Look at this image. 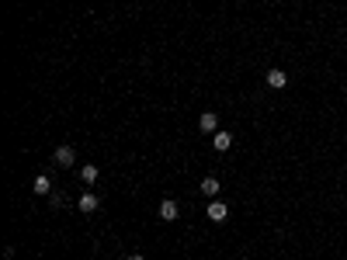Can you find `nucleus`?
I'll use <instances>...</instances> for the list:
<instances>
[{
    "label": "nucleus",
    "instance_id": "f257e3e1",
    "mask_svg": "<svg viewBox=\"0 0 347 260\" xmlns=\"http://www.w3.org/2000/svg\"><path fill=\"white\" fill-rule=\"evenodd\" d=\"M52 160H56L59 167H73V163H76V149H73V146H59Z\"/></svg>",
    "mask_w": 347,
    "mask_h": 260
},
{
    "label": "nucleus",
    "instance_id": "f03ea898",
    "mask_svg": "<svg viewBox=\"0 0 347 260\" xmlns=\"http://www.w3.org/2000/svg\"><path fill=\"white\" fill-rule=\"evenodd\" d=\"M205 215L212 219V222H226V219H229V208H226L222 201H215V198H212V205H208Z\"/></svg>",
    "mask_w": 347,
    "mask_h": 260
},
{
    "label": "nucleus",
    "instance_id": "7ed1b4c3",
    "mask_svg": "<svg viewBox=\"0 0 347 260\" xmlns=\"http://www.w3.org/2000/svg\"><path fill=\"white\" fill-rule=\"evenodd\" d=\"M198 129H202V132H212V135H215V132H219V118H215L212 111H205V115L198 118Z\"/></svg>",
    "mask_w": 347,
    "mask_h": 260
},
{
    "label": "nucleus",
    "instance_id": "20e7f679",
    "mask_svg": "<svg viewBox=\"0 0 347 260\" xmlns=\"http://www.w3.org/2000/svg\"><path fill=\"white\" fill-rule=\"evenodd\" d=\"M160 219H163V222H174V219H177V201L167 198V201L160 205Z\"/></svg>",
    "mask_w": 347,
    "mask_h": 260
},
{
    "label": "nucleus",
    "instance_id": "39448f33",
    "mask_svg": "<svg viewBox=\"0 0 347 260\" xmlns=\"http://www.w3.org/2000/svg\"><path fill=\"white\" fill-rule=\"evenodd\" d=\"M97 208H101L97 195H83L80 198V212H83V215H90V212H97Z\"/></svg>",
    "mask_w": 347,
    "mask_h": 260
},
{
    "label": "nucleus",
    "instance_id": "423d86ee",
    "mask_svg": "<svg viewBox=\"0 0 347 260\" xmlns=\"http://www.w3.org/2000/svg\"><path fill=\"white\" fill-rule=\"evenodd\" d=\"M285 83H288V76H285V73H281V69H268V87H285Z\"/></svg>",
    "mask_w": 347,
    "mask_h": 260
},
{
    "label": "nucleus",
    "instance_id": "0eeeda50",
    "mask_svg": "<svg viewBox=\"0 0 347 260\" xmlns=\"http://www.w3.org/2000/svg\"><path fill=\"white\" fill-rule=\"evenodd\" d=\"M31 188H35V195H49V191H52V181H49V177H45V174H38V177H35V184H31Z\"/></svg>",
    "mask_w": 347,
    "mask_h": 260
},
{
    "label": "nucleus",
    "instance_id": "6e6552de",
    "mask_svg": "<svg viewBox=\"0 0 347 260\" xmlns=\"http://www.w3.org/2000/svg\"><path fill=\"white\" fill-rule=\"evenodd\" d=\"M229 146H233V135H229V132H215V149H219V153H226Z\"/></svg>",
    "mask_w": 347,
    "mask_h": 260
},
{
    "label": "nucleus",
    "instance_id": "1a4fd4ad",
    "mask_svg": "<svg viewBox=\"0 0 347 260\" xmlns=\"http://www.w3.org/2000/svg\"><path fill=\"white\" fill-rule=\"evenodd\" d=\"M198 191H202V195H208V198H215V195H219V181H215V177H205Z\"/></svg>",
    "mask_w": 347,
    "mask_h": 260
},
{
    "label": "nucleus",
    "instance_id": "9d476101",
    "mask_svg": "<svg viewBox=\"0 0 347 260\" xmlns=\"http://www.w3.org/2000/svg\"><path fill=\"white\" fill-rule=\"evenodd\" d=\"M80 177H83V184H94V181H97V167H94V163H87V167L80 170Z\"/></svg>",
    "mask_w": 347,
    "mask_h": 260
},
{
    "label": "nucleus",
    "instance_id": "9b49d317",
    "mask_svg": "<svg viewBox=\"0 0 347 260\" xmlns=\"http://www.w3.org/2000/svg\"><path fill=\"white\" fill-rule=\"evenodd\" d=\"M129 260H146V257H139V254H132V257H129Z\"/></svg>",
    "mask_w": 347,
    "mask_h": 260
}]
</instances>
